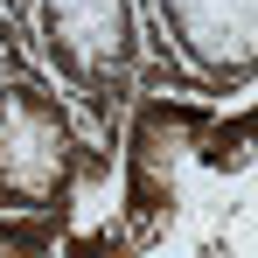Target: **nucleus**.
Wrapping results in <instances>:
<instances>
[{
	"mask_svg": "<svg viewBox=\"0 0 258 258\" xmlns=\"http://www.w3.org/2000/svg\"><path fill=\"white\" fill-rule=\"evenodd\" d=\"M0 63H7V42H0Z\"/></svg>",
	"mask_w": 258,
	"mask_h": 258,
	"instance_id": "39448f33",
	"label": "nucleus"
},
{
	"mask_svg": "<svg viewBox=\"0 0 258 258\" xmlns=\"http://www.w3.org/2000/svg\"><path fill=\"white\" fill-rule=\"evenodd\" d=\"M35 56L70 105L112 133L147 70V14L140 0H35L28 14Z\"/></svg>",
	"mask_w": 258,
	"mask_h": 258,
	"instance_id": "f03ea898",
	"label": "nucleus"
},
{
	"mask_svg": "<svg viewBox=\"0 0 258 258\" xmlns=\"http://www.w3.org/2000/svg\"><path fill=\"white\" fill-rule=\"evenodd\" d=\"M0 14H7L14 28H28V14H35V0H0Z\"/></svg>",
	"mask_w": 258,
	"mask_h": 258,
	"instance_id": "20e7f679",
	"label": "nucleus"
},
{
	"mask_svg": "<svg viewBox=\"0 0 258 258\" xmlns=\"http://www.w3.org/2000/svg\"><path fill=\"white\" fill-rule=\"evenodd\" d=\"M147 14L196 91L244 98L258 84V0H147Z\"/></svg>",
	"mask_w": 258,
	"mask_h": 258,
	"instance_id": "7ed1b4c3",
	"label": "nucleus"
},
{
	"mask_svg": "<svg viewBox=\"0 0 258 258\" xmlns=\"http://www.w3.org/2000/svg\"><path fill=\"white\" fill-rule=\"evenodd\" d=\"M98 168L70 91L0 63V216H63Z\"/></svg>",
	"mask_w": 258,
	"mask_h": 258,
	"instance_id": "f257e3e1",
	"label": "nucleus"
}]
</instances>
